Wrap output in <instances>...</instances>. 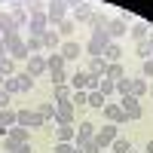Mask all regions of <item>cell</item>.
I'll use <instances>...</instances> for the list:
<instances>
[{
	"mask_svg": "<svg viewBox=\"0 0 153 153\" xmlns=\"http://www.w3.org/2000/svg\"><path fill=\"white\" fill-rule=\"evenodd\" d=\"M3 43H6V49H9V58H22V61H28V46H25V40H22V34L16 31V34H3Z\"/></svg>",
	"mask_w": 153,
	"mask_h": 153,
	"instance_id": "cell-1",
	"label": "cell"
},
{
	"mask_svg": "<svg viewBox=\"0 0 153 153\" xmlns=\"http://www.w3.org/2000/svg\"><path fill=\"white\" fill-rule=\"evenodd\" d=\"M68 0H49V3H46V19H49V25H52V28H55V25L58 22H65L68 19Z\"/></svg>",
	"mask_w": 153,
	"mask_h": 153,
	"instance_id": "cell-2",
	"label": "cell"
},
{
	"mask_svg": "<svg viewBox=\"0 0 153 153\" xmlns=\"http://www.w3.org/2000/svg\"><path fill=\"white\" fill-rule=\"evenodd\" d=\"M120 107H123V113H126V120L129 123H135V120H141V98H135V95H123L120 98Z\"/></svg>",
	"mask_w": 153,
	"mask_h": 153,
	"instance_id": "cell-3",
	"label": "cell"
},
{
	"mask_svg": "<svg viewBox=\"0 0 153 153\" xmlns=\"http://www.w3.org/2000/svg\"><path fill=\"white\" fill-rule=\"evenodd\" d=\"M16 123L19 126H25V129H43V117L37 110H31V107H25V110H16Z\"/></svg>",
	"mask_w": 153,
	"mask_h": 153,
	"instance_id": "cell-4",
	"label": "cell"
},
{
	"mask_svg": "<svg viewBox=\"0 0 153 153\" xmlns=\"http://www.w3.org/2000/svg\"><path fill=\"white\" fill-rule=\"evenodd\" d=\"M120 138V126H113V123H107V126H101V129L95 132V144L101 147V150H107L113 141Z\"/></svg>",
	"mask_w": 153,
	"mask_h": 153,
	"instance_id": "cell-5",
	"label": "cell"
},
{
	"mask_svg": "<svg viewBox=\"0 0 153 153\" xmlns=\"http://www.w3.org/2000/svg\"><path fill=\"white\" fill-rule=\"evenodd\" d=\"M68 3H71V19L74 22H89V19H92V3H89V0H68Z\"/></svg>",
	"mask_w": 153,
	"mask_h": 153,
	"instance_id": "cell-6",
	"label": "cell"
},
{
	"mask_svg": "<svg viewBox=\"0 0 153 153\" xmlns=\"http://www.w3.org/2000/svg\"><path fill=\"white\" fill-rule=\"evenodd\" d=\"M43 31H49L46 12H34V16L28 19V37H43Z\"/></svg>",
	"mask_w": 153,
	"mask_h": 153,
	"instance_id": "cell-7",
	"label": "cell"
},
{
	"mask_svg": "<svg viewBox=\"0 0 153 153\" xmlns=\"http://www.w3.org/2000/svg\"><path fill=\"white\" fill-rule=\"evenodd\" d=\"M55 123L58 126H71L74 123V104L71 101H55Z\"/></svg>",
	"mask_w": 153,
	"mask_h": 153,
	"instance_id": "cell-8",
	"label": "cell"
},
{
	"mask_svg": "<svg viewBox=\"0 0 153 153\" xmlns=\"http://www.w3.org/2000/svg\"><path fill=\"white\" fill-rule=\"evenodd\" d=\"M104 120H107V123H113V126H123V123H129L120 104H104Z\"/></svg>",
	"mask_w": 153,
	"mask_h": 153,
	"instance_id": "cell-9",
	"label": "cell"
},
{
	"mask_svg": "<svg viewBox=\"0 0 153 153\" xmlns=\"http://www.w3.org/2000/svg\"><path fill=\"white\" fill-rule=\"evenodd\" d=\"M95 132H98V126H95V123H89V120H83L80 126H76V141H74V144H80V141H92Z\"/></svg>",
	"mask_w": 153,
	"mask_h": 153,
	"instance_id": "cell-10",
	"label": "cell"
},
{
	"mask_svg": "<svg viewBox=\"0 0 153 153\" xmlns=\"http://www.w3.org/2000/svg\"><path fill=\"white\" fill-rule=\"evenodd\" d=\"M43 46L49 49V52H58L61 49V34L52 28V25H49V31H43Z\"/></svg>",
	"mask_w": 153,
	"mask_h": 153,
	"instance_id": "cell-11",
	"label": "cell"
},
{
	"mask_svg": "<svg viewBox=\"0 0 153 153\" xmlns=\"http://www.w3.org/2000/svg\"><path fill=\"white\" fill-rule=\"evenodd\" d=\"M28 74L31 76H43L46 74V58L43 55H28Z\"/></svg>",
	"mask_w": 153,
	"mask_h": 153,
	"instance_id": "cell-12",
	"label": "cell"
},
{
	"mask_svg": "<svg viewBox=\"0 0 153 153\" xmlns=\"http://www.w3.org/2000/svg\"><path fill=\"white\" fill-rule=\"evenodd\" d=\"M58 52H61V55H65V61H74L76 55H80V52H83V46H80V43H76V40H65V43H61V49H58Z\"/></svg>",
	"mask_w": 153,
	"mask_h": 153,
	"instance_id": "cell-13",
	"label": "cell"
},
{
	"mask_svg": "<svg viewBox=\"0 0 153 153\" xmlns=\"http://www.w3.org/2000/svg\"><path fill=\"white\" fill-rule=\"evenodd\" d=\"M12 126H16V110H12V107H3V110H0V135H6Z\"/></svg>",
	"mask_w": 153,
	"mask_h": 153,
	"instance_id": "cell-14",
	"label": "cell"
},
{
	"mask_svg": "<svg viewBox=\"0 0 153 153\" xmlns=\"http://www.w3.org/2000/svg\"><path fill=\"white\" fill-rule=\"evenodd\" d=\"M89 80H92V74H89V71H76V74L71 76V89H74V92H76V89H86V92H89Z\"/></svg>",
	"mask_w": 153,
	"mask_h": 153,
	"instance_id": "cell-15",
	"label": "cell"
},
{
	"mask_svg": "<svg viewBox=\"0 0 153 153\" xmlns=\"http://www.w3.org/2000/svg\"><path fill=\"white\" fill-rule=\"evenodd\" d=\"M126 19L120 16V19H110V25H107V34H110V40H117V37H126Z\"/></svg>",
	"mask_w": 153,
	"mask_h": 153,
	"instance_id": "cell-16",
	"label": "cell"
},
{
	"mask_svg": "<svg viewBox=\"0 0 153 153\" xmlns=\"http://www.w3.org/2000/svg\"><path fill=\"white\" fill-rule=\"evenodd\" d=\"M6 135H9V138H16L19 144H31V129H25V126H19V123L12 126V129H9Z\"/></svg>",
	"mask_w": 153,
	"mask_h": 153,
	"instance_id": "cell-17",
	"label": "cell"
},
{
	"mask_svg": "<svg viewBox=\"0 0 153 153\" xmlns=\"http://www.w3.org/2000/svg\"><path fill=\"white\" fill-rule=\"evenodd\" d=\"M19 31V25L12 22V12H0V37L3 34H16Z\"/></svg>",
	"mask_w": 153,
	"mask_h": 153,
	"instance_id": "cell-18",
	"label": "cell"
},
{
	"mask_svg": "<svg viewBox=\"0 0 153 153\" xmlns=\"http://www.w3.org/2000/svg\"><path fill=\"white\" fill-rule=\"evenodd\" d=\"M107 68H110V65H107V58H104V55H101V58H89V74L104 76V74H107Z\"/></svg>",
	"mask_w": 153,
	"mask_h": 153,
	"instance_id": "cell-19",
	"label": "cell"
},
{
	"mask_svg": "<svg viewBox=\"0 0 153 153\" xmlns=\"http://www.w3.org/2000/svg\"><path fill=\"white\" fill-rule=\"evenodd\" d=\"M55 138H58V141H76L74 123H71V126H58V123H55Z\"/></svg>",
	"mask_w": 153,
	"mask_h": 153,
	"instance_id": "cell-20",
	"label": "cell"
},
{
	"mask_svg": "<svg viewBox=\"0 0 153 153\" xmlns=\"http://www.w3.org/2000/svg\"><path fill=\"white\" fill-rule=\"evenodd\" d=\"M89 25H92V31H107L110 19L104 16V12H92V19H89Z\"/></svg>",
	"mask_w": 153,
	"mask_h": 153,
	"instance_id": "cell-21",
	"label": "cell"
},
{
	"mask_svg": "<svg viewBox=\"0 0 153 153\" xmlns=\"http://www.w3.org/2000/svg\"><path fill=\"white\" fill-rule=\"evenodd\" d=\"M16 80H19V89H22V92H31L34 83H37V76H31L28 71H22V74H16Z\"/></svg>",
	"mask_w": 153,
	"mask_h": 153,
	"instance_id": "cell-22",
	"label": "cell"
},
{
	"mask_svg": "<svg viewBox=\"0 0 153 153\" xmlns=\"http://www.w3.org/2000/svg\"><path fill=\"white\" fill-rule=\"evenodd\" d=\"M147 89H150V83L144 80V76H138V80H132V89H129V95L141 98V95H147Z\"/></svg>",
	"mask_w": 153,
	"mask_h": 153,
	"instance_id": "cell-23",
	"label": "cell"
},
{
	"mask_svg": "<svg viewBox=\"0 0 153 153\" xmlns=\"http://www.w3.org/2000/svg\"><path fill=\"white\" fill-rule=\"evenodd\" d=\"M104 58H107V65H117V61L123 58V49H120V43H110V46L104 49Z\"/></svg>",
	"mask_w": 153,
	"mask_h": 153,
	"instance_id": "cell-24",
	"label": "cell"
},
{
	"mask_svg": "<svg viewBox=\"0 0 153 153\" xmlns=\"http://www.w3.org/2000/svg\"><path fill=\"white\" fill-rule=\"evenodd\" d=\"M46 71H65V55L61 52H52L46 58Z\"/></svg>",
	"mask_w": 153,
	"mask_h": 153,
	"instance_id": "cell-25",
	"label": "cell"
},
{
	"mask_svg": "<svg viewBox=\"0 0 153 153\" xmlns=\"http://www.w3.org/2000/svg\"><path fill=\"white\" fill-rule=\"evenodd\" d=\"M55 31H58V34H61V37H71V34H74V31H76V22H74V19H71V16H68V19H65V22H58V25H55Z\"/></svg>",
	"mask_w": 153,
	"mask_h": 153,
	"instance_id": "cell-26",
	"label": "cell"
},
{
	"mask_svg": "<svg viewBox=\"0 0 153 153\" xmlns=\"http://www.w3.org/2000/svg\"><path fill=\"white\" fill-rule=\"evenodd\" d=\"M98 92L104 95V98H110L113 92H117V83H113V80H107V76H101V80H98Z\"/></svg>",
	"mask_w": 153,
	"mask_h": 153,
	"instance_id": "cell-27",
	"label": "cell"
},
{
	"mask_svg": "<svg viewBox=\"0 0 153 153\" xmlns=\"http://www.w3.org/2000/svg\"><path fill=\"white\" fill-rule=\"evenodd\" d=\"M28 19H31V12L25 9V6H16V9H12V22H16L19 28H25V25H28Z\"/></svg>",
	"mask_w": 153,
	"mask_h": 153,
	"instance_id": "cell-28",
	"label": "cell"
},
{
	"mask_svg": "<svg viewBox=\"0 0 153 153\" xmlns=\"http://www.w3.org/2000/svg\"><path fill=\"white\" fill-rule=\"evenodd\" d=\"M147 34H150V25H147V22H138L135 28H132V37H135V43L147 40Z\"/></svg>",
	"mask_w": 153,
	"mask_h": 153,
	"instance_id": "cell-29",
	"label": "cell"
},
{
	"mask_svg": "<svg viewBox=\"0 0 153 153\" xmlns=\"http://www.w3.org/2000/svg\"><path fill=\"white\" fill-rule=\"evenodd\" d=\"M71 104L74 107H89V92L86 89H76V92L71 95Z\"/></svg>",
	"mask_w": 153,
	"mask_h": 153,
	"instance_id": "cell-30",
	"label": "cell"
},
{
	"mask_svg": "<svg viewBox=\"0 0 153 153\" xmlns=\"http://www.w3.org/2000/svg\"><path fill=\"white\" fill-rule=\"evenodd\" d=\"M0 74H3V76H12V74H16V58H9V55L0 58Z\"/></svg>",
	"mask_w": 153,
	"mask_h": 153,
	"instance_id": "cell-31",
	"label": "cell"
},
{
	"mask_svg": "<svg viewBox=\"0 0 153 153\" xmlns=\"http://www.w3.org/2000/svg\"><path fill=\"white\" fill-rule=\"evenodd\" d=\"M104 76H107V80H113V83H117V80H123V76H126V68H123L120 61H117V65H110V68H107V74H104Z\"/></svg>",
	"mask_w": 153,
	"mask_h": 153,
	"instance_id": "cell-32",
	"label": "cell"
},
{
	"mask_svg": "<svg viewBox=\"0 0 153 153\" xmlns=\"http://www.w3.org/2000/svg\"><path fill=\"white\" fill-rule=\"evenodd\" d=\"M138 55H141V61L153 58V43L150 40H141V43H138Z\"/></svg>",
	"mask_w": 153,
	"mask_h": 153,
	"instance_id": "cell-33",
	"label": "cell"
},
{
	"mask_svg": "<svg viewBox=\"0 0 153 153\" xmlns=\"http://www.w3.org/2000/svg\"><path fill=\"white\" fill-rule=\"evenodd\" d=\"M107 104V98L98 92V89H92V92H89V107H104Z\"/></svg>",
	"mask_w": 153,
	"mask_h": 153,
	"instance_id": "cell-34",
	"label": "cell"
},
{
	"mask_svg": "<svg viewBox=\"0 0 153 153\" xmlns=\"http://www.w3.org/2000/svg\"><path fill=\"white\" fill-rule=\"evenodd\" d=\"M52 153H80V150H76L74 141H58V144L52 147Z\"/></svg>",
	"mask_w": 153,
	"mask_h": 153,
	"instance_id": "cell-35",
	"label": "cell"
},
{
	"mask_svg": "<svg viewBox=\"0 0 153 153\" xmlns=\"http://www.w3.org/2000/svg\"><path fill=\"white\" fill-rule=\"evenodd\" d=\"M76 150H80V153H101V147L95 144V138H92V141H80Z\"/></svg>",
	"mask_w": 153,
	"mask_h": 153,
	"instance_id": "cell-36",
	"label": "cell"
},
{
	"mask_svg": "<svg viewBox=\"0 0 153 153\" xmlns=\"http://www.w3.org/2000/svg\"><path fill=\"white\" fill-rule=\"evenodd\" d=\"M25 46H28V52L34 55V52H40L43 49V37H28V40H25Z\"/></svg>",
	"mask_w": 153,
	"mask_h": 153,
	"instance_id": "cell-37",
	"label": "cell"
},
{
	"mask_svg": "<svg viewBox=\"0 0 153 153\" xmlns=\"http://www.w3.org/2000/svg\"><path fill=\"white\" fill-rule=\"evenodd\" d=\"M46 74H49V83L52 86H65V80H68L65 71H46Z\"/></svg>",
	"mask_w": 153,
	"mask_h": 153,
	"instance_id": "cell-38",
	"label": "cell"
},
{
	"mask_svg": "<svg viewBox=\"0 0 153 153\" xmlns=\"http://www.w3.org/2000/svg\"><path fill=\"white\" fill-rule=\"evenodd\" d=\"M71 95H74L71 86H55V101H71Z\"/></svg>",
	"mask_w": 153,
	"mask_h": 153,
	"instance_id": "cell-39",
	"label": "cell"
},
{
	"mask_svg": "<svg viewBox=\"0 0 153 153\" xmlns=\"http://www.w3.org/2000/svg\"><path fill=\"white\" fill-rule=\"evenodd\" d=\"M110 150H113V153H129V150H132V144L126 141V138H117V141L110 144Z\"/></svg>",
	"mask_w": 153,
	"mask_h": 153,
	"instance_id": "cell-40",
	"label": "cell"
},
{
	"mask_svg": "<svg viewBox=\"0 0 153 153\" xmlns=\"http://www.w3.org/2000/svg\"><path fill=\"white\" fill-rule=\"evenodd\" d=\"M3 89H6L9 95H16V92H22V89H19V80H16V74H12V76H6V80H3Z\"/></svg>",
	"mask_w": 153,
	"mask_h": 153,
	"instance_id": "cell-41",
	"label": "cell"
},
{
	"mask_svg": "<svg viewBox=\"0 0 153 153\" xmlns=\"http://www.w3.org/2000/svg\"><path fill=\"white\" fill-rule=\"evenodd\" d=\"M43 6H46V3H43V0H25V9H28V12H31V16H34V12H46Z\"/></svg>",
	"mask_w": 153,
	"mask_h": 153,
	"instance_id": "cell-42",
	"label": "cell"
},
{
	"mask_svg": "<svg viewBox=\"0 0 153 153\" xmlns=\"http://www.w3.org/2000/svg\"><path fill=\"white\" fill-rule=\"evenodd\" d=\"M129 89H132V80H129V76L117 80V95H120V98H123V95H129Z\"/></svg>",
	"mask_w": 153,
	"mask_h": 153,
	"instance_id": "cell-43",
	"label": "cell"
},
{
	"mask_svg": "<svg viewBox=\"0 0 153 153\" xmlns=\"http://www.w3.org/2000/svg\"><path fill=\"white\" fill-rule=\"evenodd\" d=\"M37 113H40L43 120H55V104H40V107H37Z\"/></svg>",
	"mask_w": 153,
	"mask_h": 153,
	"instance_id": "cell-44",
	"label": "cell"
},
{
	"mask_svg": "<svg viewBox=\"0 0 153 153\" xmlns=\"http://www.w3.org/2000/svg\"><path fill=\"white\" fill-rule=\"evenodd\" d=\"M22 144L16 141V138H9V135H3V153H16Z\"/></svg>",
	"mask_w": 153,
	"mask_h": 153,
	"instance_id": "cell-45",
	"label": "cell"
},
{
	"mask_svg": "<svg viewBox=\"0 0 153 153\" xmlns=\"http://www.w3.org/2000/svg\"><path fill=\"white\" fill-rule=\"evenodd\" d=\"M141 76H144L147 83H153V58H147L144 65H141Z\"/></svg>",
	"mask_w": 153,
	"mask_h": 153,
	"instance_id": "cell-46",
	"label": "cell"
},
{
	"mask_svg": "<svg viewBox=\"0 0 153 153\" xmlns=\"http://www.w3.org/2000/svg\"><path fill=\"white\" fill-rule=\"evenodd\" d=\"M9 92H6V89H0V110H3V107H9Z\"/></svg>",
	"mask_w": 153,
	"mask_h": 153,
	"instance_id": "cell-47",
	"label": "cell"
},
{
	"mask_svg": "<svg viewBox=\"0 0 153 153\" xmlns=\"http://www.w3.org/2000/svg\"><path fill=\"white\" fill-rule=\"evenodd\" d=\"M3 55H9V49H6V43H3V37H0V58Z\"/></svg>",
	"mask_w": 153,
	"mask_h": 153,
	"instance_id": "cell-48",
	"label": "cell"
},
{
	"mask_svg": "<svg viewBox=\"0 0 153 153\" xmlns=\"http://www.w3.org/2000/svg\"><path fill=\"white\" fill-rule=\"evenodd\" d=\"M16 153H31V144H22V147H19Z\"/></svg>",
	"mask_w": 153,
	"mask_h": 153,
	"instance_id": "cell-49",
	"label": "cell"
},
{
	"mask_svg": "<svg viewBox=\"0 0 153 153\" xmlns=\"http://www.w3.org/2000/svg\"><path fill=\"white\" fill-rule=\"evenodd\" d=\"M144 153H153V141H150V144H147V147H144Z\"/></svg>",
	"mask_w": 153,
	"mask_h": 153,
	"instance_id": "cell-50",
	"label": "cell"
},
{
	"mask_svg": "<svg viewBox=\"0 0 153 153\" xmlns=\"http://www.w3.org/2000/svg\"><path fill=\"white\" fill-rule=\"evenodd\" d=\"M3 80H6V76H3V74H0V89H3Z\"/></svg>",
	"mask_w": 153,
	"mask_h": 153,
	"instance_id": "cell-51",
	"label": "cell"
},
{
	"mask_svg": "<svg viewBox=\"0 0 153 153\" xmlns=\"http://www.w3.org/2000/svg\"><path fill=\"white\" fill-rule=\"evenodd\" d=\"M147 92H150V95H153V83H150V89H147Z\"/></svg>",
	"mask_w": 153,
	"mask_h": 153,
	"instance_id": "cell-52",
	"label": "cell"
},
{
	"mask_svg": "<svg viewBox=\"0 0 153 153\" xmlns=\"http://www.w3.org/2000/svg\"><path fill=\"white\" fill-rule=\"evenodd\" d=\"M101 153H104V150H101Z\"/></svg>",
	"mask_w": 153,
	"mask_h": 153,
	"instance_id": "cell-53",
	"label": "cell"
},
{
	"mask_svg": "<svg viewBox=\"0 0 153 153\" xmlns=\"http://www.w3.org/2000/svg\"><path fill=\"white\" fill-rule=\"evenodd\" d=\"M129 153H132V150H129Z\"/></svg>",
	"mask_w": 153,
	"mask_h": 153,
	"instance_id": "cell-54",
	"label": "cell"
}]
</instances>
